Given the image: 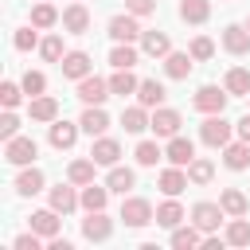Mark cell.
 <instances>
[{
	"label": "cell",
	"instance_id": "obj_1",
	"mask_svg": "<svg viewBox=\"0 0 250 250\" xmlns=\"http://www.w3.org/2000/svg\"><path fill=\"white\" fill-rule=\"evenodd\" d=\"M230 137H234V125H230L223 113H207V117H203L199 141H203L207 148H223V145H230Z\"/></svg>",
	"mask_w": 250,
	"mask_h": 250
},
{
	"label": "cell",
	"instance_id": "obj_2",
	"mask_svg": "<svg viewBox=\"0 0 250 250\" xmlns=\"http://www.w3.org/2000/svg\"><path fill=\"white\" fill-rule=\"evenodd\" d=\"M121 223L133 227V230H141V227L156 223V211H152V203H148L145 195H129V199L121 203Z\"/></svg>",
	"mask_w": 250,
	"mask_h": 250
},
{
	"label": "cell",
	"instance_id": "obj_3",
	"mask_svg": "<svg viewBox=\"0 0 250 250\" xmlns=\"http://www.w3.org/2000/svg\"><path fill=\"white\" fill-rule=\"evenodd\" d=\"M35 156H39V145H35L31 137H12V141H4V160H8V164L27 168V164H35Z\"/></svg>",
	"mask_w": 250,
	"mask_h": 250
},
{
	"label": "cell",
	"instance_id": "obj_4",
	"mask_svg": "<svg viewBox=\"0 0 250 250\" xmlns=\"http://www.w3.org/2000/svg\"><path fill=\"white\" fill-rule=\"evenodd\" d=\"M223 219H227V211H223V203H211V199H199V203L191 207V223H195V227H199L203 234H215Z\"/></svg>",
	"mask_w": 250,
	"mask_h": 250
},
{
	"label": "cell",
	"instance_id": "obj_5",
	"mask_svg": "<svg viewBox=\"0 0 250 250\" xmlns=\"http://www.w3.org/2000/svg\"><path fill=\"white\" fill-rule=\"evenodd\" d=\"M227 86H199L195 90V98H191V105L199 109V113H223L227 109Z\"/></svg>",
	"mask_w": 250,
	"mask_h": 250
},
{
	"label": "cell",
	"instance_id": "obj_6",
	"mask_svg": "<svg viewBox=\"0 0 250 250\" xmlns=\"http://www.w3.org/2000/svg\"><path fill=\"white\" fill-rule=\"evenodd\" d=\"M137 20H141V16H133V12L113 16V20H109V39H113V43H137V39L145 35Z\"/></svg>",
	"mask_w": 250,
	"mask_h": 250
},
{
	"label": "cell",
	"instance_id": "obj_7",
	"mask_svg": "<svg viewBox=\"0 0 250 250\" xmlns=\"http://www.w3.org/2000/svg\"><path fill=\"white\" fill-rule=\"evenodd\" d=\"M78 133H82V125L78 121H51V129H47V141H51V148H59V152H66V148H74V141H78Z\"/></svg>",
	"mask_w": 250,
	"mask_h": 250
},
{
	"label": "cell",
	"instance_id": "obj_8",
	"mask_svg": "<svg viewBox=\"0 0 250 250\" xmlns=\"http://www.w3.org/2000/svg\"><path fill=\"white\" fill-rule=\"evenodd\" d=\"M113 234V219L105 215V211H86V219H82V238L86 242H105Z\"/></svg>",
	"mask_w": 250,
	"mask_h": 250
},
{
	"label": "cell",
	"instance_id": "obj_9",
	"mask_svg": "<svg viewBox=\"0 0 250 250\" xmlns=\"http://www.w3.org/2000/svg\"><path fill=\"white\" fill-rule=\"evenodd\" d=\"M109 94H113V90H109V78H98V74L78 78V98H82L86 105H102Z\"/></svg>",
	"mask_w": 250,
	"mask_h": 250
},
{
	"label": "cell",
	"instance_id": "obj_10",
	"mask_svg": "<svg viewBox=\"0 0 250 250\" xmlns=\"http://www.w3.org/2000/svg\"><path fill=\"white\" fill-rule=\"evenodd\" d=\"M90 156H94L102 168H113V164L121 160V141L102 133V137H94V145H90Z\"/></svg>",
	"mask_w": 250,
	"mask_h": 250
},
{
	"label": "cell",
	"instance_id": "obj_11",
	"mask_svg": "<svg viewBox=\"0 0 250 250\" xmlns=\"http://www.w3.org/2000/svg\"><path fill=\"white\" fill-rule=\"evenodd\" d=\"M164 160L168 164H180V168H188L191 160H195V145L188 141V137H168V145H164Z\"/></svg>",
	"mask_w": 250,
	"mask_h": 250
},
{
	"label": "cell",
	"instance_id": "obj_12",
	"mask_svg": "<svg viewBox=\"0 0 250 250\" xmlns=\"http://www.w3.org/2000/svg\"><path fill=\"white\" fill-rule=\"evenodd\" d=\"M62 27H66L70 35H86V31H90V12H86L82 0H74V4L62 8Z\"/></svg>",
	"mask_w": 250,
	"mask_h": 250
},
{
	"label": "cell",
	"instance_id": "obj_13",
	"mask_svg": "<svg viewBox=\"0 0 250 250\" xmlns=\"http://www.w3.org/2000/svg\"><path fill=\"white\" fill-rule=\"evenodd\" d=\"M59 66H62V78H74V82H78V78H86V74H94V62H90V55H86V51H66Z\"/></svg>",
	"mask_w": 250,
	"mask_h": 250
},
{
	"label": "cell",
	"instance_id": "obj_14",
	"mask_svg": "<svg viewBox=\"0 0 250 250\" xmlns=\"http://www.w3.org/2000/svg\"><path fill=\"white\" fill-rule=\"evenodd\" d=\"M180 125H184V117H180L176 109H168V105H156V109H152V133H156V137H176Z\"/></svg>",
	"mask_w": 250,
	"mask_h": 250
},
{
	"label": "cell",
	"instance_id": "obj_15",
	"mask_svg": "<svg viewBox=\"0 0 250 250\" xmlns=\"http://www.w3.org/2000/svg\"><path fill=\"white\" fill-rule=\"evenodd\" d=\"M74 188H78V184H70V180L59 184V188H51V207H55L59 215H70L74 207H82V195H78Z\"/></svg>",
	"mask_w": 250,
	"mask_h": 250
},
{
	"label": "cell",
	"instance_id": "obj_16",
	"mask_svg": "<svg viewBox=\"0 0 250 250\" xmlns=\"http://www.w3.org/2000/svg\"><path fill=\"white\" fill-rule=\"evenodd\" d=\"M31 230L39 234V238H55L59 230H62V219H59V211L55 207H47V211H31Z\"/></svg>",
	"mask_w": 250,
	"mask_h": 250
},
{
	"label": "cell",
	"instance_id": "obj_17",
	"mask_svg": "<svg viewBox=\"0 0 250 250\" xmlns=\"http://www.w3.org/2000/svg\"><path fill=\"white\" fill-rule=\"evenodd\" d=\"M156 184H160V191L164 195H180L191 180H188V168H180V164H168L160 176H156Z\"/></svg>",
	"mask_w": 250,
	"mask_h": 250
},
{
	"label": "cell",
	"instance_id": "obj_18",
	"mask_svg": "<svg viewBox=\"0 0 250 250\" xmlns=\"http://www.w3.org/2000/svg\"><path fill=\"white\" fill-rule=\"evenodd\" d=\"M27 117H31V121L51 125V121L59 117V102H55L51 94H39V98H31V102H27Z\"/></svg>",
	"mask_w": 250,
	"mask_h": 250
},
{
	"label": "cell",
	"instance_id": "obj_19",
	"mask_svg": "<svg viewBox=\"0 0 250 250\" xmlns=\"http://www.w3.org/2000/svg\"><path fill=\"white\" fill-rule=\"evenodd\" d=\"M121 125H125V133H145V129H152V113L137 102V105H125L121 109Z\"/></svg>",
	"mask_w": 250,
	"mask_h": 250
},
{
	"label": "cell",
	"instance_id": "obj_20",
	"mask_svg": "<svg viewBox=\"0 0 250 250\" xmlns=\"http://www.w3.org/2000/svg\"><path fill=\"white\" fill-rule=\"evenodd\" d=\"M78 125H82V133L102 137V133L109 129V113H105L102 105H86V109H82V117H78Z\"/></svg>",
	"mask_w": 250,
	"mask_h": 250
},
{
	"label": "cell",
	"instance_id": "obj_21",
	"mask_svg": "<svg viewBox=\"0 0 250 250\" xmlns=\"http://www.w3.org/2000/svg\"><path fill=\"white\" fill-rule=\"evenodd\" d=\"M223 47H227L230 55H246V51H250V31H246V23H227V27H223Z\"/></svg>",
	"mask_w": 250,
	"mask_h": 250
},
{
	"label": "cell",
	"instance_id": "obj_22",
	"mask_svg": "<svg viewBox=\"0 0 250 250\" xmlns=\"http://www.w3.org/2000/svg\"><path fill=\"white\" fill-rule=\"evenodd\" d=\"M141 55L164 59V55H172V39H168L164 31H145V35H141Z\"/></svg>",
	"mask_w": 250,
	"mask_h": 250
},
{
	"label": "cell",
	"instance_id": "obj_23",
	"mask_svg": "<svg viewBox=\"0 0 250 250\" xmlns=\"http://www.w3.org/2000/svg\"><path fill=\"white\" fill-rule=\"evenodd\" d=\"M191 66H195V59H191V51H172V55H164V74L168 78H188L191 74Z\"/></svg>",
	"mask_w": 250,
	"mask_h": 250
},
{
	"label": "cell",
	"instance_id": "obj_24",
	"mask_svg": "<svg viewBox=\"0 0 250 250\" xmlns=\"http://www.w3.org/2000/svg\"><path fill=\"white\" fill-rule=\"evenodd\" d=\"M184 219H188V211H184V207L176 203V195H168V199H164V203L156 207V227H164V230H172V227H180Z\"/></svg>",
	"mask_w": 250,
	"mask_h": 250
},
{
	"label": "cell",
	"instance_id": "obj_25",
	"mask_svg": "<svg viewBox=\"0 0 250 250\" xmlns=\"http://www.w3.org/2000/svg\"><path fill=\"white\" fill-rule=\"evenodd\" d=\"M223 164H227L230 172L250 168V145H246V141H230V145H223Z\"/></svg>",
	"mask_w": 250,
	"mask_h": 250
},
{
	"label": "cell",
	"instance_id": "obj_26",
	"mask_svg": "<svg viewBox=\"0 0 250 250\" xmlns=\"http://www.w3.org/2000/svg\"><path fill=\"white\" fill-rule=\"evenodd\" d=\"M31 23H35L39 31H47V27L62 23V12H59L51 0H35V8H31Z\"/></svg>",
	"mask_w": 250,
	"mask_h": 250
},
{
	"label": "cell",
	"instance_id": "obj_27",
	"mask_svg": "<svg viewBox=\"0 0 250 250\" xmlns=\"http://www.w3.org/2000/svg\"><path fill=\"white\" fill-rule=\"evenodd\" d=\"M219 203H223L227 219H234V215H246V211H250V199H246V191H238V188H223V191H219Z\"/></svg>",
	"mask_w": 250,
	"mask_h": 250
},
{
	"label": "cell",
	"instance_id": "obj_28",
	"mask_svg": "<svg viewBox=\"0 0 250 250\" xmlns=\"http://www.w3.org/2000/svg\"><path fill=\"white\" fill-rule=\"evenodd\" d=\"M168 242H172L176 250H195V246L203 242V230H199L195 223H188V227L180 223V227H172V238H168Z\"/></svg>",
	"mask_w": 250,
	"mask_h": 250
},
{
	"label": "cell",
	"instance_id": "obj_29",
	"mask_svg": "<svg viewBox=\"0 0 250 250\" xmlns=\"http://www.w3.org/2000/svg\"><path fill=\"white\" fill-rule=\"evenodd\" d=\"M223 86H227L230 98H250V70L246 66H230L227 78H223Z\"/></svg>",
	"mask_w": 250,
	"mask_h": 250
},
{
	"label": "cell",
	"instance_id": "obj_30",
	"mask_svg": "<svg viewBox=\"0 0 250 250\" xmlns=\"http://www.w3.org/2000/svg\"><path fill=\"white\" fill-rule=\"evenodd\" d=\"M43 184H47V180H43V172H39L35 164H27V168L16 176V191H20V195H39Z\"/></svg>",
	"mask_w": 250,
	"mask_h": 250
},
{
	"label": "cell",
	"instance_id": "obj_31",
	"mask_svg": "<svg viewBox=\"0 0 250 250\" xmlns=\"http://www.w3.org/2000/svg\"><path fill=\"white\" fill-rule=\"evenodd\" d=\"M133 184H137V172H133V168H125V164H113V168H109V176H105V188H109V191H117V195H125Z\"/></svg>",
	"mask_w": 250,
	"mask_h": 250
},
{
	"label": "cell",
	"instance_id": "obj_32",
	"mask_svg": "<svg viewBox=\"0 0 250 250\" xmlns=\"http://www.w3.org/2000/svg\"><path fill=\"white\" fill-rule=\"evenodd\" d=\"M78 195H82V211H105V203H109V188L105 184H86Z\"/></svg>",
	"mask_w": 250,
	"mask_h": 250
},
{
	"label": "cell",
	"instance_id": "obj_33",
	"mask_svg": "<svg viewBox=\"0 0 250 250\" xmlns=\"http://www.w3.org/2000/svg\"><path fill=\"white\" fill-rule=\"evenodd\" d=\"M180 20L184 23H207L211 20V0H180Z\"/></svg>",
	"mask_w": 250,
	"mask_h": 250
},
{
	"label": "cell",
	"instance_id": "obj_34",
	"mask_svg": "<svg viewBox=\"0 0 250 250\" xmlns=\"http://www.w3.org/2000/svg\"><path fill=\"white\" fill-rule=\"evenodd\" d=\"M137 59H141V51H137L133 43H117V47L109 51V66H113V70H133Z\"/></svg>",
	"mask_w": 250,
	"mask_h": 250
},
{
	"label": "cell",
	"instance_id": "obj_35",
	"mask_svg": "<svg viewBox=\"0 0 250 250\" xmlns=\"http://www.w3.org/2000/svg\"><path fill=\"white\" fill-rule=\"evenodd\" d=\"M137 102H141L145 109H156V105L164 102V82H156V78H145V82L137 86Z\"/></svg>",
	"mask_w": 250,
	"mask_h": 250
},
{
	"label": "cell",
	"instance_id": "obj_36",
	"mask_svg": "<svg viewBox=\"0 0 250 250\" xmlns=\"http://www.w3.org/2000/svg\"><path fill=\"white\" fill-rule=\"evenodd\" d=\"M94 168H98V160H94V156H86V160H70L66 180H70V184H78V188H86V184H94Z\"/></svg>",
	"mask_w": 250,
	"mask_h": 250
},
{
	"label": "cell",
	"instance_id": "obj_37",
	"mask_svg": "<svg viewBox=\"0 0 250 250\" xmlns=\"http://www.w3.org/2000/svg\"><path fill=\"white\" fill-rule=\"evenodd\" d=\"M223 238H227V246H250V219H242V215H234V219L227 223V230H223Z\"/></svg>",
	"mask_w": 250,
	"mask_h": 250
},
{
	"label": "cell",
	"instance_id": "obj_38",
	"mask_svg": "<svg viewBox=\"0 0 250 250\" xmlns=\"http://www.w3.org/2000/svg\"><path fill=\"white\" fill-rule=\"evenodd\" d=\"M137 86H141V78H137L133 70H113V78H109V90H113L117 98H125V94H137Z\"/></svg>",
	"mask_w": 250,
	"mask_h": 250
},
{
	"label": "cell",
	"instance_id": "obj_39",
	"mask_svg": "<svg viewBox=\"0 0 250 250\" xmlns=\"http://www.w3.org/2000/svg\"><path fill=\"white\" fill-rule=\"evenodd\" d=\"M133 156H137V164H141V168H156V160H164V148H160L156 141H141Z\"/></svg>",
	"mask_w": 250,
	"mask_h": 250
},
{
	"label": "cell",
	"instance_id": "obj_40",
	"mask_svg": "<svg viewBox=\"0 0 250 250\" xmlns=\"http://www.w3.org/2000/svg\"><path fill=\"white\" fill-rule=\"evenodd\" d=\"M211 176H215V164H211L207 156H195V160L188 164V180H191V184L203 188V184H211Z\"/></svg>",
	"mask_w": 250,
	"mask_h": 250
},
{
	"label": "cell",
	"instance_id": "obj_41",
	"mask_svg": "<svg viewBox=\"0 0 250 250\" xmlns=\"http://www.w3.org/2000/svg\"><path fill=\"white\" fill-rule=\"evenodd\" d=\"M20 86H23L27 98H39V94L47 90V74H43V70H27V74L20 78Z\"/></svg>",
	"mask_w": 250,
	"mask_h": 250
},
{
	"label": "cell",
	"instance_id": "obj_42",
	"mask_svg": "<svg viewBox=\"0 0 250 250\" xmlns=\"http://www.w3.org/2000/svg\"><path fill=\"white\" fill-rule=\"evenodd\" d=\"M39 55H43L47 62H62V55H66V51H62V35H47V39L39 43Z\"/></svg>",
	"mask_w": 250,
	"mask_h": 250
},
{
	"label": "cell",
	"instance_id": "obj_43",
	"mask_svg": "<svg viewBox=\"0 0 250 250\" xmlns=\"http://www.w3.org/2000/svg\"><path fill=\"white\" fill-rule=\"evenodd\" d=\"M39 27L35 23H27V27H20L16 35H12V43H16V51H31V47H39V35H35Z\"/></svg>",
	"mask_w": 250,
	"mask_h": 250
},
{
	"label": "cell",
	"instance_id": "obj_44",
	"mask_svg": "<svg viewBox=\"0 0 250 250\" xmlns=\"http://www.w3.org/2000/svg\"><path fill=\"white\" fill-rule=\"evenodd\" d=\"M188 51H191V59H195V62H207V59H211V55H215V43H211V39H207V35H195V39H191V47H188Z\"/></svg>",
	"mask_w": 250,
	"mask_h": 250
},
{
	"label": "cell",
	"instance_id": "obj_45",
	"mask_svg": "<svg viewBox=\"0 0 250 250\" xmlns=\"http://www.w3.org/2000/svg\"><path fill=\"white\" fill-rule=\"evenodd\" d=\"M20 98H23V86H20V82H4V86H0V105H4V109H16Z\"/></svg>",
	"mask_w": 250,
	"mask_h": 250
},
{
	"label": "cell",
	"instance_id": "obj_46",
	"mask_svg": "<svg viewBox=\"0 0 250 250\" xmlns=\"http://www.w3.org/2000/svg\"><path fill=\"white\" fill-rule=\"evenodd\" d=\"M12 137H20V117L12 109H4V117H0V141H12Z\"/></svg>",
	"mask_w": 250,
	"mask_h": 250
},
{
	"label": "cell",
	"instance_id": "obj_47",
	"mask_svg": "<svg viewBox=\"0 0 250 250\" xmlns=\"http://www.w3.org/2000/svg\"><path fill=\"white\" fill-rule=\"evenodd\" d=\"M125 12H133V16H152V12H156V0H125Z\"/></svg>",
	"mask_w": 250,
	"mask_h": 250
},
{
	"label": "cell",
	"instance_id": "obj_48",
	"mask_svg": "<svg viewBox=\"0 0 250 250\" xmlns=\"http://www.w3.org/2000/svg\"><path fill=\"white\" fill-rule=\"evenodd\" d=\"M12 246H16V250H39V234H35V230L16 234V238H12Z\"/></svg>",
	"mask_w": 250,
	"mask_h": 250
},
{
	"label": "cell",
	"instance_id": "obj_49",
	"mask_svg": "<svg viewBox=\"0 0 250 250\" xmlns=\"http://www.w3.org/2000/svg\"><path fill=\"white\" fill-rule=\"evenodd\" d=\"M234 133H238V141H246V145H250V113H242V117L234 121Z\"/></svg>",
	"mask_w": 250,
	"mask_h": 250
},
{
	"label": "cell",
	"instance_id": "obj_50",
	"mask_svg": "<svg viewBox=\"0 0 250 250\" xmlns=\"http://www.w3.org/2000/svg\"><path fill=\"white\" fill-rule=\"evenodd\" d=\"M246 31H250V20H246Z\"/></svg>",
	"mask_w": 250,
	"mask_h": 250
}]
</instances>
